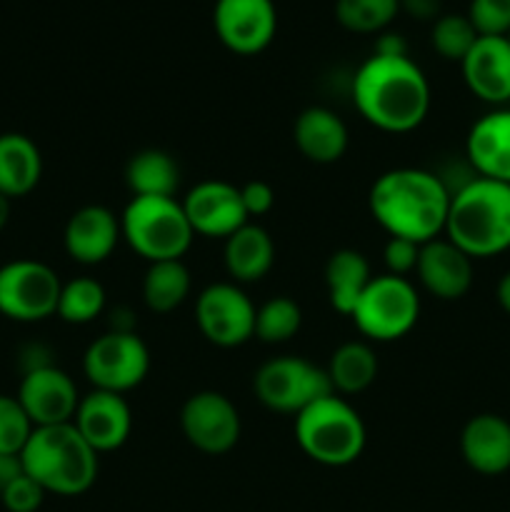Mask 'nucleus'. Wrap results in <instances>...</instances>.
<instances>
[{"label": "nucleus", "mask_w": 510, "mask_h": 512, "mask_svg": "<svg viewBox=\"0 0 510 512\" xmlns=\"http://www.w3.org/2000/svg\"><path fill=\"white\" fill-rule=\"evenodd\" d=\"M73 425L95 453H113L123 448L133 433V410L125 395L90 390L80 398Z\"/></svg>", "instance_id": "nucleus-16"}, {"label": "nucleus", "mask_w": 510, "mask_h": 512, "mask_svg": "<svg viewBox=\"0 0 510 512\" xmlns=\"http://www.w3.org/2000/svg\"><path fill=\"white\" fill-rule=\"evenodd\" d=\"M223 263L233 283H258L275 265L273 238H270V233L263 225L245 223L230 238H225Z\"/></svg>", "instance_id": "nucleus-23"}, {"label": "nucleus", "mask_w": 510, "mask_h": 512, "mask_svg": "<svg viewBox=\"0 0 510 512\" xmlns=\"http://www.w3.org/2000/svg\"><path fill=\"white\" fill-rule=\"evenodd\" d=\"M478 38V30L473 28L468 15L458 13L440 15L430 30V43H433L435 53L445 60H455V63H463Z\"/></svg>", "instance_id": "nucleus-32"}, {"label": "nucleus", "mask_w": 510, "mask_h": 512, "mask_svg": "<svg viewBox=\"0 0 510 512\" xmlns=\"http://www.w3.org/2000/svg\"><path fill=\"white\" fill-rule=\"evenodd\" d=\"M370 280H373V270L360 250H335L325 263V290H328L330 308L350 318Z\"/></svg>", "instance_id": "nucleus-25"}, {"label": "nucleus", "mask_w": 510, "mask_h": 512, "mask_svg": "<svg viewBox=\"0 0 510 512\" xmlns=\"http://www.w3.org/2000/svg\"><path fill=\"white\" fill-rule=\"evenodd\" d=\"M293 143L310 163L333 165L348 150V125L335 110L323 108V105H310L295 118Z\"/></svg>", "instance_id": "nucleus-22"}, {"label": "nucleus", "mask_w": 510, "mask_h": 512, "mask_svg": "<svg viewBox=\"0 0 510 512\" xmlns=\"http://www.w3.org/2000/svg\"><path fill=\"white\" fill-rule=\"evenodd\" d=\"M43 178V155L33 138L23 133L0 135V195L23 198Z\"/></svg>", "instance_id": "nucleus-24"}, {"label": "nucleus", "mask_w": 510, "mask_h": 512, "mask_svg": "<svg viewBox=\"0 0 510 512\" xmlns=\"http://www.w3.org/2000/svg\"><path fill=\"white\" fill-rule=\"evenodd\" d=\"M375 53L378 55H408V45H405L403 35L390 33V30H383L378 35V43H375Z\"/></svg>", "instance_id": "nucleus-41"}, {"label": "nucleus", "mask_w": 510, "mask_h": 512, "mask_svg": "<svg viewBox=\"0 0 510 512\" xmlns=\"http://www.w3.org/2000/svg\"><path fill=\"white\" fill-rule=\"evenodd\" d=\"M98 458L73 423L35 428L20 453L25 475L45 493L60 498H75L93 488L98 480Z\"/></svg>", "instance_id": "nucleus-4"}, {"label": "nucleus", "mask_w": 510, "mask_h": 512, "mask_svg": "<svg viewBox=\"0 0 510 512\" xmlns=\"http://www.w3.org/2000/svg\"><path fill=\"white\" fill-rule=\"evenodd\" d=\"M23 463H20V455H3L0 453V495L5 493L13 480H18L23 475Z\"/></svg>", "instance_id": "nucleus-39"}, {"label": "nucleus", "mask_w": 510, "mask_h": 512, "mask_svg": "<svg viewBox=\"0 0 510 512\" xmlns=\"http://www.w3.org/2000/svg\"><path fill=\"white\" fill-rule=\"evenodd\" d=\"M495 298H498V305L510 315V270L498 280V288H495Z\"/></svg>", "instance_id": "nucleus-43"}, {"label": "nucleus", "mask_w": 510, "mask_h": 512, "mask_svg": "<svg viewBox=\"0 0 510 512\" xmlns=\"http://www.w3.org/2000/svg\"><path fill=\"white\" fill-rule=\"evenodd\" d=\"M505 38H508V43H510V33H508V35H505Z\"/></svg>", "instance_id": "nucleus-45"}, {"label": "nucleus", "mask_w": 510, "mask_h": 512, "mask_svg": "<svg viewBox=\"0 0 510 512\" xmlns=\"http://www.w3.org/2000/svg\"><path fill=\"white\" fill-rule=\"evenodd\" d=\"M8 220H10V198L0 195V230L8 225Z\"/></svg>", "instance_id": "nucleus-44"}, {"label": "nucleus", "mask_w": 510, "mask_h": 512, "mask_svg": "<svg viewBox=\"0 0 510 512\" xmlns=\"http://www.w3.org/2000/svg\"><path fill=\"white\" fill-rule=\"evenodd\" d=\"M443 235L473 260L510 250V185L473 178L455 190Z\"/></svg>", "instance_id": "nucleus-3"}, {"label": "nucleus", "mask_w": 510, "mask_h": 512, "mask_svg": "<svg viewBox=\"0 0 510 512\" xmlns=\"http://www.w3.org/2000/svg\"><path fill=\"white\" fill-rule=\"evenodd\" d=\"M420 285L438 300H460L473 285V258L463 253L448 238H435L420 245L418 268Z\"/></svg>", "instance_id": "nucleus-19"}, {"label": "nucleus", "mask_w": 510, "mask_h": 512, "mask_svg": "<svg viewBox=\"0 0 510 512\" xmlns=\"http://www.w3.org/2000/svg\"><path fill=\"white\" fill-rule=\"evenodd\" d=\"M120 240V215L105 205H83L70 215L63 230L65 253L80 265L105 263Z\"/></svg>", "instance_id": "nucleus-17"}, {"label": "nucleus", "mask_w": 510, "mask_h": 512, "mask_svg": "<svg viewBox=\"0 0 510 512\" xmlns=\"http://www.w3.org/2000/svg\"><path fill=\"white\" fill-rule=\"evenodd\" d=\"M193 290V278L183 260H160L150 263L143 278V303L158 315L178 310Z\"/></svg>", "instance_id": "nucleus-28"}, {"label": "nucleus", "mask_w": 510, "mask_h": 512, "mask_svg": "<svg viewBox=\"0 0 510 512\" xmlns=\"http://www.w3.org/2000/svg\"><path fill=\"white\" fill-rule=\"evenodd\" d=\"M108 325V330H118V333H135V313L125 305H118L115 310H110Z\"/></svg>", "instance_id": "nucleus-42"}, {"label": "nucleus", "mask_w": 510, "mask_h": 512, "mask_svg": "<svg viewBox=\"0 0 510 512\" xmlns=\"http://www.w3.org/2000/svg\"><path fill=\"white\" fill-rule=\"evenodd\" d=\"M460 68L475 98L495 108L510 103V43L505 35H480Z\"/></svg>", "instance_id": "nucleus-18"}, {"label": "nucleus", "mask_w": 510, "mask_h": 512, "mask_svg": "<svg viewBox=\"0 0 510 512\" xmlns=\"http://www.w3.org/2000/svg\"><path fill=\"white\" fill-rule=\"evenodd\" d=\"M240 198H243L248 218H263L273 210L275 190L265 180H250V183L240 185Z\"/></svg>", "instance_id": "nucleus-37"}, {"label": "nucleus", "mask_w": 510, "mask_h": 512, "mask_svg": "<svg viewBox=\"0 0 510 512\" xmlns=\"http://www.w3.org/2000/svg\"><path fill=\"white\" fill-rule=\"evenodd\" d=\"M368 208L388 238L425 245L445 233L450 190L433 170L395 168L370 185Z\"/></svg>", "instance_id": "nucleus-2"}, {"label": "nucleus", "mask_w": 510, "mask_h": 512, "mask_svg": "<svg viewBox=\"0 0 510 512\" xmlns=\"http://www.w3.org/2000/svg\"><path fill=\"white\" fill-rule=\"evenodd\" d=\"M213 28L220 43L238 55H255L270 45L278 28L273 0H215Z\"/></svg>", "instance_id": "nucleus-13"}, {"label": "nucleus", "mask_w": 510, "mask_h": 512, "mask_svg": "<svg viewBox=\"0 0 510 512\" xmlns=\"http://www.w3.org/2000/svg\"><path fill=\"white\" fill-rule=\"evenodd\" d=\"M35 425L30 423L28 413L23 410L15 395H0V453L20 455L25 443L33 435Z\"/></svg>", "instance_id": "nucleus-33"}, {"label": "nucleus", "mask_w": 510, "mask_h": 512, "mask_svg": "<svg viewBox=\"0 0 510 512\" xmlns=\"http://www.w3.org/2000/svg\"><path fill=\"white\" fill-rule=\"evenodd\" d=\"M465 160L478 178L510 185V108H495L473 123Z\"/></svg>", "instance_id": "nucleus-20"}, {"label": "nucleus", "mask_w": 510, "mask_h": 512, "mask_svg": "<svg viewBox=\"0 0 510 512\" xmlns=\"http://www.w3.org/2000/svg\"><path fill=\"white\" fill-rule=\"evenodd\" d=\"M15 398L20 400L35 428H48V425L73 423L83 395L78 393V385L63 368L48 365V368L25 373L20 378Z\"/></svg>", "instance_id": "nucleus-15"}, {"label": "nucleus", "mask_w": 510, "mask_h": 512, "mask_svg": "<svg viewBox=\"0 0 510 512\" xmlns=\"http://www.w3.org/2000/svg\"><path fill=\"white\" fill-rule=\"evenodd\" d=\"M420 258V245L413 240L405 238H388L383 248V263L385 270L390 275H400V278H408L410 273H415Z\"/></svg>", "instance_id": "nucleus-36"}, {"label": "nucleus", "mask_w": 510, "mask_h": 512, "mask_svg": "<svg viewBox=\"0 0 510 512\" xmlns=\"http://www.w3.org/2000/svg\"><path fill=\"white\" fill-rule=\"evenodd\" d=\"M420 293L410 278L373 275L350 320L370 343H393L405 338L418 325Z\"/></svg>", "instance_id": "nucleus-7"}, {"label": "nucleus", "mask_w": 510, "mask_h": 512, "mask_svg": "<svg viewBox=\"0 0 510 512\" xmlns=\"http://www.w3.org/2000/svg\"><path fill=\"white\" fill-rule=\"evenodd\" d=\"M400 10H405L408 15L418 20H430L438 15L440 0H398Z\"/></svg>", "instance_id": "nucleus-40"}, {"label": "nucleus", "mask_w": 510, "mask_h": 512, "mask_svg": "<svg viewBox=\"0 0 510 512\" xmlns=\"http://www.w3.org/2000/svg\"><path fill=\"white\" fill-rule=\"evenodd\" d=\"M180 203H183L185 218L193 233L203 238L225 240L245 223H250L240 188L225 180H203L190 188Z\"/></svg>", "instance_id": "nucleus-14"}, {"label": "nucleus", "mask_w": 510, "mask_h": 512, "mask_svg": "<svg viewBox=\"0 0 510 512\" xmlns=\"http://www.w3.org/2000/svg\"><path fill=\"white\" fill-rule=\"evenodd\" d=\"M125 183L133 198H175L180 168L173 155L165 150H140L125 165Z\"/></svg>", "instance_id": "nucleus-27"}, {"label": "nucleus", "mask_w": 510, "mask_h": 512, "mask_svg": "<svg viewBox=\"0 0 510 512\" xmlns=\"http://www.w3.org/2000/svg\"><path fill=\"white\" fill-rule=\"evenodd\" d=\"M460 455L480 475H503L510 470V423L503 415L480 413L463 425Z\"/></svg>", "instance_id": "nucleus-21"}, {"label": "nucleus", "mask_w": 510, "mask_h": 512, "mask_svg": "<svg viewBox=\"0 0 510 512\" xmlns=\"http://www.w3.org/2000/svg\"><path fill=\"white\" fill-rule=\"evenodd\" d=\"M253 390L260 405L280 415H298L323 395L333 393L325 368L298 355L265 360L253 375Z\"/></svg>", "instance_id": "nucleus-8"}, {"label": "nucleus", "mask_w": 510, "mask_h": 512, "mask_svg": "<svg viewBox=\"0 0 510 512\" xmlns=\"http://www.w3.org/2000/svg\"><path fill=\"white\" fill-rule=\"evenodd\" d=\"M295 443L313 463L348 468L363 455L368 430L343 395L328 393L295 415Z\"/></svg>", "instance_id": "nucleus-5"}, {"label": "nucleus", "mask_w": 510, "mask_h": 512, "mask_svg": "<svg viewBox=\"0 0 510 512\" xmlns=\"http://www.w3.org/2000/svg\"><path fill=\"white\" fill-rule=\"evenodd\" d=\"M255 305L243 285L210 283L195 298V323L215 348H240L255 338Z\"/></svg>", "instance_id": "nucleus-11"}, {"label": "nucleus", "mask_w": 510, "mask_h": 512, "mask_svg": "<svg viewBox=\"0 0 510 512\" xmlns=\"http://www.w3.org/2000/svg\"><path fill=\"white\" fill-rule=\"evenodd\" d=\"M45 495L48 493L30 475L23 473L5 488V493L0 495V503L5 505L8 512H35L43 505Z\"/></svg>", "instance_id": "nucleus-35"}, {"label": "nucleus", "mask_w": 510, "mask_h": 512, "mask_svg": "<svg viewBox=\"0 0 510 512\" xmlns=\"http://www.w3.org/2000/svg\"><path fill=\"white\" fill-rule=\"evenodd\" d=\"M120 233L148 265L183 260L195 238L183 203L175 198H133L120 215Z\"/></svg>", "instance_id": "nucleus-6"}, {"label": "nucleus", "mask_w": 510, "mask_h": 512, "mask_svg": "<svg viewBox=\"0 0 510 512\" xmlns=\"http://www.w3.org/2000/svg\"><path fill=\"white\" fill-rule=\"evenodd\" d=\"M105 298L108 295H105V288L98 280L80 275V278L63 283L55 315L68 325H88L103 315Z\"/></svg>", "instance_id": "nucleus-29"}, {"label": "nucleus", "mask_w": 510, "mask_h": 512, "mask_svg": "<svg viewBox=\"0 0 510 512\" xmlns=\"http://www.w3.org/2000/svg\"><path fill=\"white\" fill-rule=\"evenodd\" d=\"M353 103L360 118L383 133L420 128L430 113V83L408 55L373 53L353 75Z\"/></svg>", "instance_id": "nucleus-1"}, {"label": "nucleus", "mask_w": 510, "mask_h": 512, "mask_svg": "<svg viewBox=\"0 0 510 512\" xmlns=\"http://www.w3.org/2000/svg\"><path fill=\"white\" fill-rule=\"evenodd\" d=\"M18 365H20V373L25 375V373H33V370L48 368V365H55V363L48 345L28 343L18 350Z\"/></svg>", "instance_id": "nucleus-38"}, {"label": "nucleus", "mask_w": 510, "mask_h": 512, "mask_svg": "<svg viewBox=\"0 0 510 512\" xmlns=\"http://www.w3.org/2000/svg\"><path fill=\"white\" fill-rule=\"evenodd\" d=\"M398 13V0H335V18L350 33H383Z\"/></svg>", "instance_id": "nucleus-31"}, {"label": "nucleus", "mask_w": 510, "mask_h": 512, "mask_svg": "<svg viewBox=\"0 0 510 512\" xmlns=\"http://www.w3.org/2000/svg\"><path fill=\"white\" fill-rule=\"evenodd\" d=\"M63 280L48 263L10 260L0 268V315L15 323H40L55 315Z\"/></svg>", "instance_id": "nucleus-10"}, {"label": "nucleus", "mask_w": 510, "mask_h": 512, "mask_svg": "<svg viewBox=\"0 0 510 512\" xmlns=\"http://www.w3.org/2000/svg\"><path fill=\"white\" fill-rule=\"evenodd\" d=\"M468 18L478 35H508L510 0H470Z\"/></svg>", "instance_id": "nucleus-34"}, {"label": "nucleus", "mask_w": 510, "mask_h": 512, "mask_svg": "<svg viewBox=\"0 0 510 512\" xmlns=\"http://www.w3.org/2000/svg\"><path fill=\"white\" fill-rule=\"evenodd\" d=\"M180 430L200 453L225 455L238 445L243 420L228 395L218 390H198L180 408Z\"/></svg>", "instance_id": "nucleus-12"}, {"label": "nucleus", "mask_w": 510, "mask_h": 512, "mask_svg": "<svg viewBox=\"0 0 510 512\" xmlns=\"http://www.w3.org/2000/svg\"><path fill=\"white\" fill-rule=\"evenodd\" d=\"M150 373V350L138 333L105 330L83 355V375L93 390L125 395Z\"/></svg>", "instance_id": "nucleus-9"}, {"label": "nucleus", "mask_w": 510, "mask_h": 512, "mask_svg": "<svg viewBox=\"0 0 510 512\" xmlns=\"http://www.w3.org/2000/svg\"><path fill=\"white\" fill-rule=\"evenodd\" d=\"M303 325V310L288 295H275L255 310V338L265 345H280L295 338Z\"/></svg>", "instance_id": "nucleus-30"}, {"label": "nucleus", "mask_w": 510, "mask_h": 512, "mask_svg": "<svg viewBox=\"0 0 510 512\" xmlns=\"http://www.w3.org/2000/svg\"><path fill=\"white\" fill-rule=\"evenodd\" d=\"M325 375L335 395H358L378 378V355L365 340H348L333 350L325 365Z\"/></svg>", "instance_id": "nucleus-26"}]
</instances>
